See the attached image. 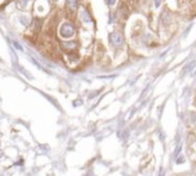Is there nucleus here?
Wrapping results in <instances>:
<instances>
[{
	"label": "nucleus",
	"instance_id": "20e7f679",
	"mask_svg": "<svg viewBox=\"0 0 196 176\" xmlns=\"http://www.w3.org/2000/svg\"><path fill=\"white\" fill-rule=\"evenodd\" d=\"M84 18H85V20H86L87 22H91V18H90V16H89V14L87 13V12H84Z\"/></svg>",
	"mask_w": 196,
	"mask_h": 176
},
{
	"label": "nucleus",
	"instance_id": "6e6552de",
	"mask_svg": "<svg viewBox=\"0 0 196 176\" xmlns=\"http://www.w3.org/2000/svg\"><path fill=\"white\" fill-rule=\"evenodd\" d=\"M116 3V0H108V5H114Z\"/></svg>",
	"mask_w": 196,
	"mask_h": 176
},
{
	"label": "nucleus",
	"instance_id": "423d86ee",
	"mask_svg": "<svg viewBox=\"0 0 196 176\" xmlns=\"http://www.w3.org/2000/svg\"><path fill=\"white\" fill-rule=\"evenodd\" d=\"M64 45H66V47H69V48H74L76 44H75L74 42H71V43H67V44H64Z\"/></svg>",
	"mask_w": 196,
	"mask_h": 176
},
{
	"label": "nucleus",
	"instance_id": "f03ea898",
	"mask_svg": "<svg viewBox=\"0 0 196 176\" xmlns=\"http://www.w3.org/2000/svg\"><path fill=\"white\" fill-rule=\"evenodd\" d=\"M111 41H112V43L114 45L118 46V45L122 44L123 39H122V35H120L119 32H113L112 35H111Z\"/></svg>",
	"mask_w": 196,
	"mask_h": 176
},
{
	"label": "nucleus",
	"instance_id": "9d476101",
	"mask_svg": "<svg viewBox=\"0 0 196 176\" xmlns=\"http://www.w3.org/2000/svg\"><path fill=\"white\" fill-rule=\"evenodd\" d=\"M54 1H55V0H54Z\"/></svg>",
	"mask_w": 196,
	"mask_h": 176
},
{
	"label": "nucleus",
	"instance_id": "0eeeda50",
	"mask_svg": "<svg viewBox=\"0 0 196 176\" xmlns=\"http://www.w3.org/2000/svg\"><path fill=\"white\" fill-rule=\"evenodd\" d=\"M153 1H154V4H155V6H156V7H159L160 4H161V1H162V0H153Z\"/></svg>",
	"mask_w": 196,
	"mask_h": 176
},
{
	"label": "nucleus",
	"instance_id": "1a4fd4ad",
	"mask_svg": "<svg viewBox=\"0 0 196 176\" xmlns=\"http://www.w3.org/2000/svg\"><path fill=\"white\" fill-rule=\"evenodd\" d=\"M14 45H15V46H16V48H18V49H20V50H22V47H21L20 45L18 44V43L14 42Z\"/></svg>",
	"mask_w": 196,
	"mask_h": 176
},
{
	"label": "nucleus",
	"instance_id": "39448f33",
	"mask_svg": "<svg viewBox=\"0 0 196 176\" xmlns=\"http://www.w3.org/2000/svg\"><path fill=\"white\" fill-rule=\"evenodd\" d=\"M27 2H28V0H19V4L21 7H24L27 4Z\"/></svg>",
	"mask_w": 196,
	"mask_h": 176
},
{
	"label": "nucleus",
	"instance_id": "f257e3e1",
	"mask_svg": "<svg viewBox=\"0 0 196 176\" xmlns=\"http://www.w3.org/2000/svg\"><path fill=\"white\" fill-rule=\"evenodd\" d=\"M61 35L64 38L72 37L74 35V27L70 24V23H65L61 27Z\"/></svg>",
	"mask_w": 196,
	"mask_h": 176
},
{
	"label": "nucleus",
	"instance_id": "7ed1b4c3",
	"mask_svg": "<svg viewBox=\"0 0 196 176\" xmlns=\"http://www.w3.org/2000/svg\"><path fill=\"white\" fill-rule=\"evenodd\" d=\"M67 5L70 9H75L77 6V0H67Z\"/></svg>",
	"mask_w": 196,
	"mask_h": 176
}]
</instances>
